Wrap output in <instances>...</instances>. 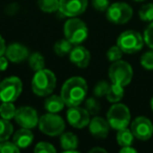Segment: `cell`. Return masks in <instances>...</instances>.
Returning a JSON list of instances; mask_svg holds the SVG:
<instances>
[{"label":"cell","mask_w":153,"mask_h":153,"mask_svg":"<svg viewBox=\"0 0 153 153\" xmlns=\"http://www.w3.org/2000/svg\"><path fill=\"white\" fill-rule=\"evenodd\" d=\"M88 91L87 82L82 76H71L64 82L61 97L68 107L80 106L85 100Z\"/></svg>","instance_id":"cell-1"},{"label":"cell","mask_w":153,"mask_h":153,"mask_svg":"<svg viewBox=\"0 0 153 153\" xmlns=\"http://www.w3.org/2000/svg\"><path fill=\"white\" fill-rule=\"evenodd\" d=\"M57 79L51 70L43 69L36 71L32 80V89L38 97H48L56 88Z\"/></svg>","instance_id":"cell-2"},{"label":"cell","mask_w":153,"mask_h":153,"mask_svg":"<svg viewBox=\"0 0 153 153\" xmlns=\"http://www.w3.org/2000/svg\"><path fill=\"white\" fill-rule=\"evenodd\" d=\"M64 36L74 45L83 43L88 37V27L83 20L76 17H71L64 24Z\"/></svg>","instance_id":"cell-3"},{"label":"cell","mask_w":153,"mask_h":153,"mask_svg":"<svg viewBox=\"0 0 153 153\" xmlns=\"http://www.w3.org/2000/svg\"><path fill=\"white\" fill-rule=\"evenodd\" d=\"M130 120H131V113L129 108L122 103H113L107 112V121L110 125V128L114 130L128 127Z\"/></svg>","instance_id":"cell-4"},{"label":"cell","mask_w":153,"mask_h":153,"mask_svg":"<svg viewBox=\"0 0 153 153\" xmlns=\"http://www.w3.org/2000/svg\"><path fill=\"white\" fill-rule=\"evenodd\" d=\"M145 44L144 36L136 30H125L117 40V45L123 51L124 53H135L143 48Z\"/></svg>","instance_id":"cell-5"},{"label":"cell","mask_w":153,"mask_h":153,"mask_svg":"<svg viewBox=\"0 0 153 153\" xmlns=\"http://www.w3.org/2000/svg\"><path fill=\"white\" fill-rule=\"evenodd\" d=\"M108 76L111 83L119 84L122 86H127L133 78V69L128 62L119 60L112 62L108 70Z\"/></svg>","instance_id":"cell-6"},{"label":"cell","mask_w":153,"mask_h":153,"mask_svg":"<svg viewBox=\"0 0 153 153\" xmlns=\"http://www.w3.org/2000/svg\"><path fill=\"white\" fill-rule=\"evenodd\" d=\"M38 127L42 133L49 136L61 135L65 129V122L58 113L47 112L39 117Z\"/></svg>","instance_id":"cell-7"},{"label":"cell","mask_w":153,"mask_h":153,"mask_svg":"<svg viewBox=\"0 0 153 153\" xmlns=\"http://www.w3.org/2000/svg\"><path fill=\"white\" fill-rule=\"evenodd\" d=\"M22 92V82L18 76H9L0 82V101L15 102Z\"/></svg>","instance_id":"cell-8"},{"label":"cell","mask_w":153,"mask_h":153,"mask_svg":"<svg viewBox=\"0 0 153 153\" xmlns=\"http://www.w3.org/2000/svg\"><path fill=\"white\" fill-rule=\"evenodd\" d=\"M133 16V10L126 2H115L109 5L106 11L108 21L114 24H125Z\"/></svg>","instance_id":"cell-9"},{"label":"cell","mask_w":153,"mask_h":153,"mask_svg":"<svg viewBox=\"0 0 153 153\" xmlns=\"http://www.w3.org/2000/svg\"><path fill=\"white\" fill-rule=\"evenodd\" d=\"M15 121L21 128L34 129L39 124V117L36 109L30 106H22L17 109Z\"/></svg>","instance_id":"cell-10"},{"label":"cell","mask_w":153,"mask_h":153,"mask_svg":"<svg viewBox=\"0 0 153 153\" xmlns=\"http://www.w3.org/2000/svg\"><path fill=\"white\" fill-rule=\"evenodd\" d=\"M134 137L140 140H148L153 135V124L148 117H137L130 126Z\"/></svg>","instance_id":"cell-11"},{"label":"cell","mask_w":153,"mask_h":153,"mask_svg":"<svg viewBox=\"0 0 153 153\" xmlns=\"http://www.w3.org/2000/svg\"><path fill=\"white\" fill-rule=\"evenodd\" d=\"M67 122L76 129L88 126L90 122V113L86 110V108H82L80 106H72L66 112Z\"/></svg>","instance_id":"cell-12"},{"label":"cell","mask_w":153,"mask_h":153,"mask_svg":"<svg viewBox=\"0 0 153 153\" xmlns=\"http://www.w3.org/2000/svg\"><path fill=\"white\" fill-rule=\"evenodd\" d=\"M88 0H60V9L66 17H78L86 11Z\"/></svg>","instance_id":"cell-13"},{"label":"cell","mask_w":153,"mask_h":153,"mask_svg":"<svg viewBox=\"0 0 153 153\" xmlns=\"http://www.w3.org/2000/svg\"><path fill=\"white\" fill-rule=\"evenodd\" d=\"M5 56L10 62L21 63L30 57V51L26 46L21 43H11L5 49Z\"/></svg>","instance_id":"cell-14"},{"label":"cell","mask_w":153,"mask_h":153,"mask_svg":"<svg viewBox=\"0 0 153 153\" xmlns=\"http://www.w3.org/2000/svg\"><path fill=\"white\" fill-rule=\"evenodd\" d=\"M88 129L89 132L96 138H106L108 136L110 125H109L107 119H103L101 117H94L92 120H90L88 124Z\"/></svg>","instance_id":"cell-15"},{"label":"cell","mask_w":153,"mask_h":153,"mask_svg":"<svg viewBox=\"0 0 153 153\" xmlns=\"http://www.w3.org/2000/svg\"><path fill=\"white\" fill-rule=\"evenodd\" d=\"M90 53L87 48L82 45H74L71 51L69 53V60L72 64L76 65L78 67H87L90 62Z\"/></svg>","instance_id":"cell-16"},{"label":"cell","mask_w":153,"mask_h":153,"mask_svg":"<svg viewBox=\"0 0 153 153\" xmlns=\"http://www.w3.org/2000/svg\"><path fill=\"white\" fill-rule=\"evenodd\" d=\"M33 140H34V134L30 131V129H26V128L17 130L13 135V142L20 149H25L30 147Z\"/></svg>","instance_id":"cell-17"},{"label":"cell","mask_w":153,"mask_h":153,"mask_svg":"<svg viewBox=\"0 0 153 153\" xmlns=\"http://www.w3.org/2000/svg\"><path fill=\"white\" fill-rule=\"evenodd\" d=\"M60 144H61V147L63 148L65 153L79 152L76 150V148L79 146V140H78L76 134H74L72 132H63L60 136Z\"/></svg>","instance_id":"cell-18"},{"label":"cell","mask_w":153,"mask_h":153,"mask_svg":"<svg viewBox=\"0 0 153 153\" xmlns=\"http://www.w3.org/2000/svg\"><path fill=\"white\" fill-rule=\"evenodd\" d=\"M64 106H65V102H64V100L62 99L61 94H60V96H57V94L48 96L44 103L45 110L51 113L60 112V111L63 110Z\"/></svg>","instance_id":"cell-19"},{"label":"cell","mask_w":153,"mask_h":153,"mask_svg":"<svg viewBox=\"0 0 153 153\" xmlns=\"http://www.w3.org/2000/svg\"><path fill=\"white\" fill-rule=\"evenodd\" d=\"M124 94H125V87L124 86L111 83L108 92L106 94V99L110 103H117L124 98Z\"/></svg>","instance_id":"cell-20"},{"label":"cell","mask_w":153,"mask_h":153,"mask_svg":"<svg viewBox=\"0 0 153 153\" xmlns=\"http://www.w3.org/2000/svg\"><path fill=\"white\" fill-rule=\"evenodd\" d=\"M134 135L132 133L131 129H128L127 127L123 128V129L117 130V142L121 147L125 146H131L133 144Z\"/></svg>","instance_id":"cell-21"},{"label":"cell","mask_w":153,"mask_h":153,"mask_svg":"<svg viewBox=\"0 0 153 153\" xmlns=\"http://www.w3.org/2000/svg\"><path fill=\"white\" fill-rule=\"evenodd\" d=\"M72 43L69 42L67 39H62L55 43L53 45V51L56 53V55L60 56V57H64L66 55H69V53L72 49Z\"/></svg>","instance_id":"cell-22"},{"label":"cell","mask_w":153,"mask_h":153,"mask_svg":"<svg viewBox=\"0 0 153 153\" xmlns=\"http://www.w3.org/2000/svg\"><path fill=\"white\" fill-rule=\"evenodd\" d=\"M28 64H30V67L34 71H38V70L45 68V59L43 57V55L36 51V53H33L32 55H30V57H28Z\"/></svg>","instance_id":"cell-23"},{"label":"cell","mask_w":153,"mask_h":153,"mask_svg":"<svg viewBox=\"0 0 153 153\" xmlns=\"http://www.w3.org/2000/svg\"><path fill=\"white\" fill-rule=\"evenodd\" d=\"M16 111L17 108L13 104V102H2V104L0 105V117L5 120H11L15 119Z\"/></svg>","instance_id":"cell-24"},{"label":"cell","mask_w":153,"mask_h":153,"mask_svg":"<svg viewBox=\"0 0 153 153\" xmlns=\"http://www.w3.org/2000/svg\"><path fill=\"white\" fill-rule=\"evenodd\" d=\"M38 7L44 13H56L60 9V0H38Z\"/></svg>","instance_id":"cell-25"},{"label":"cell","mask_w":153,"mask_h":153,"mask_svg":"<svg viewBox=\"0 0 153 153\" xmlns=\"http://www.w3.org/2000/svg\"><path fill=\"white\" fill-rule=\"evenodd\" d=\"M13 125L9 120L0 119V142L7 140L12 135H13Z\"/></svg>","instance_id":"cell-26"},{"label":"cell","mask_w":153,"mask_h":153,"mask_svg":"<svg viewBox=\"0 0 153 153\" xmlns=\"http://www.w3.org/2000/svg\"><path fill=\"white\" fill-rule=\"evenodd\" d=\"M138 16L142 21L152 22L153 21V3H146L138 11Z\"/></svg>","instance_id":"cell-27"},{"label":"cell","mask_w":153,"mask_h":153,"mask_svg":"<svg viewBox=\"0 0 153 153\" xmlns=\"http://www.w3.org/2000/svg\"><path fill=\"white\" fill-rule=\"evenodd\" d=\"M140 65L147 70H153V49L143 53L140 57Z\"/></svg>","instance_id":"cell-28"},{"label":"cell","mask_w":153,"mask_h":153,"mask_svg":"<svg viewBox=\"0 0 153 153\" xmlns=\"http://www.w3.org/2000/svg\"><path fill=\"white\" fill-rule=\"evenodd\" d=\"M20 148L14 142H0V153H19Z\"/></svg>","instance_id":"cell-29"},{"label":"cell","mask_w":153,"mask_h":153,"mask_svg":"<svg viewBox=\"0 0 153 153\" xmlns=\"http://www.w3.org/2000/svg\"><path fill=\"white\" fill-rule=\"evenodd\" d=\"M85 108L90 114L96 115L100 112L101 105L94 98H89V99H87L85 102Z\"/></svg>","instance_id":"cell-30"},{"label":"cell","mask_w":153,"mask_h":153,"mask_svg":"<svg viewBox=\"0 0 153 153\" xmlns=\"http://www.w3.org/2000/svg\"><path fill=\"white\" fill-rule=\"evenodd\" d=\"M123 51L117 45H114V46H111L110 48L107 51V58L110 62H115V61H119V60L122 59L123 57Z\"/></svg>","instance_id":"cell-31"},{"label":"cell","mask_w":153,"mask_h":153,"mask_svg":"<svg viewBox=\"0 0 153 153\" xmlns=\"http://www.w3.org/2000/svg\"><path fill=\"white\" fill-rule=\"evenodd\" d=\"M109 87H110V84L107 83L106 81H100L97 83L96 86H94V94H96V97H99V98L106 97Z\"/></svg>","instance_id":"cell-32"},{"label":"cell","mask_w":153,"mask_h":153,"mask_svg":"<svg viewBox=\"0 0 153 153\" xmlns=\"http://www.w3.org/2000/svg\"><path fill=\"white\" fill-rule=\"evenodd\" d=\"M35 152L36 153H55L56 148L51 144L47 142H40L35 147Z\"/></svg>","instance_id":"cell-33"},{"label":"cell","mask_w":153,"mask_h":153,"mask_svg":"<svg viewBox=\"0 0 153 153\" xmlns=\"http://www.w3.org/2000/svg\"><path fill=\"white\" fill-rule=\"evenodd\" d=\"M143 36H144V40L147 46L153 49V21L150 22V24L146 27Z\"/></svg>","instance_id":"cell-34"},{"label":"cell","mask_w":153,"mask_h":153,"mask_svg":"<svg viewBox=\"0 0 153 153\" xmlns=\"http://www.w3.org/2000/svg\"><path fill=\"white\" fill-rule=\"evenodd\" d=\"M91 3L92 7L98 12H106L110 5L109 0H92Z\"/></svg>","instance_id":"cell-35"},{"label":"cell","mask_w":153,"mask_h":153,"mask_svg":"<svg viewBox=\"0 0 153 153\" xmlns=\"http://www.w3.org/2000/svg\"><path fill=\"white\" fill-rule=\"evenodd\" d=\"M9 66V59L7 58V56L3 55L0 57V71H4Z\"/></svg>","instance_id":"cell-36"},{"label":"cell","mask_w":153,"mask_h":153,"mask_svg":"<svg viewBox=\"0 0 153 153\" xmlns=\"http://www.w3.org/2000/svg\"><path fill=\"white\" fill-rule=\"evenodd\" d=\"M5 49H7V44H5V41H4V39L2 38V36L0 35V57L5 53Z\"/></svg>","instance_id":"cell-37"},{"label":"cell","mask_w":153,"mask_h":153,"mask_svg":"<svg viewBox=\"0 0 153 153\" xmlns=\"http://www.w3.org/2000/svg\"><path fill=\"white\" fill-rule=\"evenodd\" d=\"M120 152H122V153H128V152L135 153L136 152V149L132 148L131 146H125V147H122L121 150H120Z\"/></svg>","instance_id":"cell-38"},{"label":"cell","mask_w":153,"mask_h":153,"mask_svg":"<svg viewBox=\"0 0 153 153\" xmlns=\"http://www.w3.org/2000/svg\"><path fill=\"white\" fill-rule=\"evenodd\" d=\"M97 151H100V152H106L105 149H102V148H94V149H90V152H97Z\"/></svg>","instance_id":"cell-39"},{"label":"cell","mask_w":153,"mask_h":153,"mask_svg":"<svg viewBox=\"0 0 153 153\" xmlns=\"http://www.w3.org/2000/svg\"><path fill=\"white\" fill-rule=\"evenodd\" d=\"M150 106H151V109L153 110V97L151 98V101H150Z\"/></svg>","instance_id":"cell-40"},{"label":"cell","mask_w":153,"mask_h":153,"mask_svg":"<svg viewBox=\"0 0 153 153\" xmlns=\"http://www.w3.org/2000/svg\"><path fill=\"white\" fill-rule=\"evenodd\" d=\"M133 1H135V2H143L145 0H133Z\"/></svg>","instance_id":"cell-41"}]
</instances>
